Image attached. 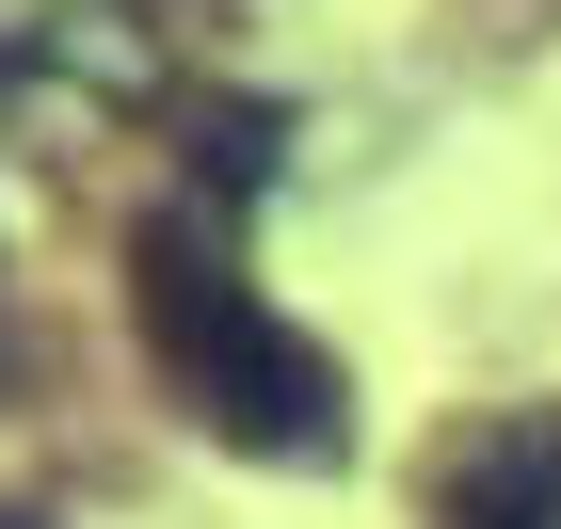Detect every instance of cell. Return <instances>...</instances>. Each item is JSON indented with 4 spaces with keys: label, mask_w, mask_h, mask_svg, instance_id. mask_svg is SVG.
Listing matches in <instances>:
<instances>
[{
    "label": "cell",
    "mask_w": 561,
    "mask_h": 529,
    "mask_svg": "<svg viewBox=\"0 0 561 529\" xmlns=\"http://www.w3.org/2000/svg\"><path fill=\"white\" fill-rule=\"evenodd\" d=\"M433 529H561V417H481L433 465Z\"/></svg>",
    "instance_id": "cell-3"
},
{
    "label": "cell",
    "mask_w": 561,
    "mask_h": 529,
    "mask_svg": "<svg viewBox=\"0 0 561 529\" xmlns=\"http://www.w3.org/2000/svg\"><path fill=\"white\" fill-rule=\"evenodd\" d=\"M273 161H289V113H273V96H193V193H209V209H241Z\"/></svg>",
    "instance_id": "cell-4"
},
{
    "label": "cell",
    "mask_w": 561,
    "mask_h": 529,
    "mask_svg": "<svg viewBox=\"0 0 561 529\" xmlns=\"http://www.w3.org/2000/svg\"><path fill=\"white\" fill-rule=\"evenodd\" d=\"M176 96V33L145 0H33L0 33V113H48V129H113V113H161Z\"/></svg>",
    "instance_id": "cell-2"
},
{
    "label": "cell",
    "mask_w": 561,
    "mask_h": 529,
    "mask_svg": "<svg viewBox=\"0 0 561 529\" xmlns=\"http://www.w3.org/2000/svg\"><path fill=\"white\" fill-rule=\"evenodd\" d=\"M129 321L161 353V386L193 401V434H225L241 465H337L353 449V369L225 257V209L176 193L129 225Z\"/></svg>",
    "instance_id": "cell-1"
}]
</instances>
